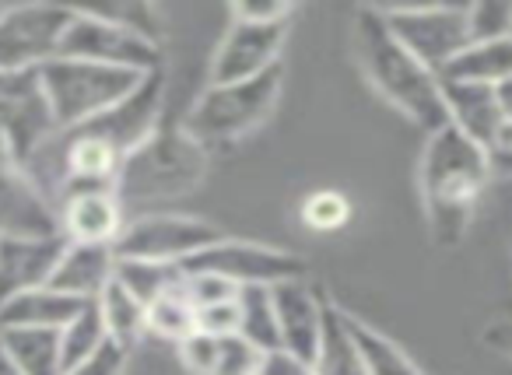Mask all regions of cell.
I'll list each match as a JSON object with an SVG mask.
<instances>
[{
	"label": "cell",
	"instance_id": "obj_1",
	"mask_svg": "<svg viewBox=\"0 0 512 375\" xmlns=\"http://www.w3.org/2000/svg\"><path fill=\"white\" fill-rule=\"evenodd\" d=\"M488 179V158L460 130L446 123L428 134L418 165V190L428 235L439 249H456L467 239L470 218H474V207Z\"/></svg>",
	"mask_w": 512,
	"mask_h": 375
},
{
	"label": "cell",
	"instance_id": "obj_2",
	"mask_svg": "<svg viewBox=\"0 0 512 375\" xmlns=\"http://www.w3.org/2000/svg\"><path fill=\"white\" fill-rule=\"evenodd\" d=\"M351 50L362 67L372 92H379L397 113H404L425 134L446 127V102H442L439 74L414 60L393 39L379 8H358L351 22Z\"/></svg>",
	"mask_w": 512,
	"mask_h": 375
},
{
	"label": "cell",
	"instance_id": "obj_3",
	"mask_svg": "<svg viewBox=\"0 0 512 375\" xmlns=\"http://www.w3.org/2000/svg\"><path fill=\"white\" fill-rule=\"evenodd\" d=\"M211 169V151L197 144L183 127H158L137 151L123 158L116 172L120 204H151L197 190Z\"/></svg>",
	"mask_w": 512,
	"mask_h": 375
},
{
	"label": "cell",
	"instance_id": "obj_4",
	"mask_svg": "<svg viewBox=\"0 0 512 375\" xmlns=\"http://www.w3.org/2000/svg\"><path fill=\"white\" fill-rule=\"evenodd\" d=\"M281 67L260 74V78L235 81V85H207L200 99L190 106L186 120L179 127L204 144L207 151L214 144H235L256 127L271 120L274 106L281 99Z\"/></svg>",
	"mask_w": 512,
	"mask_h": 375
},
{
	"label": "cell",
	"instance_id": "obj_5",
	"mask_svg": "<svg viewBox=\"0 0 512 375\" xmlns=\"http://www.w3.org/2000/svg\"><path fill=\"white\" fill-rule=\"evenodd\" d=\"M39 78H43L46 99H50V109L57 116V127L74 130L127 99L141 85L144 74L88 64V60L53 57L50 64L39 67Z\"/></svg>",
	"mask_w": 512,
	"mask_h": 375
},
{
	"label": "cell",
	"instance_id": "obj_6",
	"mask_svg": "<svg viewBox=\"0 0 512 375\" xmlns=\"http://www.w3.org/2000/svg\"><path fill=\"white\" fill-rule=\"evenodd\" d=\"M60 57L120 67V71L134 74L162 71V46L137 36L120 18L92 8L71 11V22L64 29V39H60Z\"/></svg>",
	"mask_w": 512,
	"mask_h": 375
},
{
	"label": "cell",
	"instance_id": "obj_7",
	"mask_svg": "<svg viewBox=\"0 0 512 375\" xmlns=\"http://www.w3.org/2000/svg\"><path fill=\"white\" fill-rule=\"evenodd\" d=\"M60 134L39 71L0 74V141L22 169H29Z\"/></svg>",
	"mask_w": 512,
	"mask_h": 375
},
{
	"label": "cell",
	"instance_id": "obj_8",
	"mask_svg": "<svg viewBox=\"0 0 512 375\" xmlns=\"http://www.w3.org/2000/svg\"><path fill=\"white\" fill-rule=\"evenodd\" d=\"M183 270L186 274L225 277L235 288H249V284L274 288V284L309 277V263L302 260V256L288 253V249H278V246H264V242L228 239V235H221L218 242H211L207 249L193 253L190 260L183 263Z\"/></svg>",
	"mask_w": 512,
	"mask_h": 375
},
{
	"label": "cell",
	"instance_id": "obj_9",
	"mask_svg": "<svg viewBox=\"0 0 512 375\" xmlns=\"http://www.w3.org/2000/svg\"><path fill=\"white\" fill-rule=\"evenodd\" d=\"M390 25L393 39L432 74H442L453 57L470 43L467 8L456 4H404V8H379Z\"/></svg>",
	"mask_w": 512,
	"mask_h": 375
},
{
	"label": "cell",
	"instance_id": "obj_10",
	"mask_svg": "<svg viewBox=\"0 0 512 375\" xmlns=\"http://www.w3.org/2000/svg\"><path fill=\"white\" fill-rule=\"evenodd\" d=\"M221 232L204 218L190 214H141L127 218L120 239L113 242L116 260L148 263H186L193 253L218 242Z\"/></svg>",
	"mask_w": 512,
	"mask_h": 375
},
{
	"label": "cell",
	"instance_id": "obj_11",
	"mask_svg": "<svg viewBox=\"0 0 512 375\" xmlns=\"http://www.w3.org/2000/svg\"><path fill=\"white\" fill-rule=\"evenodd\" d=\"M74 8L60 4H18L0 8V74L39 71L60 57V39Z\"/></svg>",
	"mask_w": 512,
	"mask_h": 375
},
{
	"label": "cell",
	"instance_id": "obj_12",
	"mask_svg": "<svg viewBox=\"0 0 512 375\" xmlns=\"http://www.w3.org/2000/svg\"><path fill=\"white\" fill-rule=\"evenodd\" d=\"M288 22H242L232 18L225 39L214 50L211 60V85H235V81L260 78V74L281 67V50L288 43Z\"/></svg>",
	"mask_w": 512,
	"mask_h": 375
},
{
	"label": "cell",
	"instance_id": "obj_13",
	"mask_svg": "<svg viewBox=\"0 0 512 375\" xmlns=\"http://www.w3.org/2000/svg\"><path fill=\"white\" fill-rule=\"evenodd\" d=\"M162 102H165V74L151 71V74H144L141 85H137L127 99L116 102L113 109H106L102 116H95V120L81 123V127H74V130H85V134L99 137L116 155L127 158L130 151H137L158 127H162Z\"/></svg>",
	"mask_w": 512,
	"mask_h": 375
},
{
	"label": "cell",
	"instance_id": "obj_14",
	"mask_svg": "<svg viewBox=\"0 0 512 375\" xmlns=\"http://www.w3.org/2000/svg\"><path fill=\"white\" fill-rule=\"evenodd\" d=\"M0 235H60L57 207L0 141Z\"/></svg>",
	"mask_w": 512,
	"mask_h": 375
},
{
	"label": "cell",
	"instance_id": "obj_15",
	"mask_svg": "<svg viewBox=\"0 0 512 375\" xmlns=\"http://www.w3.org/2000/svg\"><path fill=\"white\" fill-rule=\"evenodd\" d=\"M274 298V316H278V340L285 351L299 354V358L313 361L320 351L323 326L330 316V298L323 291H316L309 284V277L302 281H285L271 288Z\"/></svg>",
	"mask_w": 512,
	"mask_h": 375
},
{
	"label": "cell",
	"instance_id": "obj_16",
	"mask_svg": "<svg viewBox=\"0 0 512 375\" xmlns=\"http://www.w3.org/2000/svg\"><path fill=\"white\" fill-rule=\"evenodd\" d=\"M442 102H446V123L460 130L467 141H474L484 158H491L512 141V123L502 116L495 88L442 81Z\"/></svg>",
	"mask_w": 512,
	"mask_h": 375
},
{
	"label": "cell",
	"instance_id": "obj_17",
	"mask_svg": "<svg viewBox=\"0 0 512 375\" xmlns=\"http://www.w3.org/2000/svg\"><path fill=\"white\" fill-rule=\"evenodd\" d=\"M64 249V235H0V305L46 288Z\"/></svg>",
	"mask_w": 512,
	"mask_h": 375
},
{
	"label": "cell",
	"instance_id": "obj_18",
	"mask_svg": "<svg viewBox=\"0 0 512 375\" xmlns=\"http://www.w3.org/2000/svg\"><path fill=\"white\" fill-rule=\"evenodd\" d=\"M127 207L120 204L116 190H78L67 193L57 204L60 235L67 242H88V246H113L127 225Z\"/></svg>",
	"mask_w": 512,
	"mask_h": 375
},
{
	"label": "cell",
	"instance_id": "obj_19",
	"mask_svg": "<svg viewBox=\"0 0 512 375\" xmlns=\"http://www.w3.org/2000/svg\"><path fill=\"white\" fill-rule=\"evenodd\" d=\"M183 365L193 375H256L264 351L239 333H193L179 344Z\"/></svg>",
	"mask_w": 512,
	"mask_h": 375
},
{
	"label": "cell",
	"instance_id": "obj_20",
	"mask_svg": "<svg viewBox=\"0 0 512 375\" xmlns=\"http://www.w3.org/2000/svg\"><path fill=\"white\" fill-rule=\"evenodd\" d=\"M116 274L113 246H88V242H67L57 270H53L46 288L60 291L78 302H95Z\"/></svg>",
	"mask_w": 512,
	"mask_h": 375
},
{
	"label": "cell",
	"instance_id": "obj_21",
	"mask_svg": "<svg viewBox=\"0 0 512 375\" xmlns=\"http://www.w3.org/2000/svg\"><path fill=\"white\" fill-rule=\"evenodd\" d=\"M88 302L67 298L53 288H36L0 305V330L22 326V330H64Z\"/></svg>",
	"mask_w": 512,
	"mask_h": 375
},
{
	"label": "cell",
	"instance_id": "obj_22",
	"mask_svg": "<svg viewBox=\"0 0 512 375\" xmlns=\"http://www.w3.org/2000/svg\"><path fill=\"white\" fill-rule=\"evenodd\" d=\"M442 81H460V85H484L498 88L512 78V39L495 43H467L453 57V64L439 74Z\"/></svg>",
	"mask_w": 512,
	"mask_h": 375
},
{
	"label": "cell",
	"instance_id": "obj_23",
	"mask_svg": "<svg viewBox=\"0 0 512 375\" xmlns=\"http://www.w3.org/2000/svg\"><path fill=\"white\" fill-rule=\"evenodd\" d=\"M95 305H99L102 326H106V337L113 347H120V351L130 354L144 337H148V309H144V302H137L116 277L102 288V295L95 298Z\"/></svg>",
	"mask_w": 512,
	"mask_h": 375
},
{
	"label": "cell",
	"instance_id": "obj_24",
	"mask_svg": "<svg viewBox=\"0 0 512 375\" xmlns=\"http://www.w3.org/2000/svg\"><path fill=\"white\" fill-rule=\"evenodd\" d=\"M0 347L22 375H67L60 354V330H0Z\"/></svg>",
	"mask_w": 512,
	"mask_h": 375
},
{
	"label": "cell",
	"instance_id": "obj_25",
	"mask_svg": "<svg viewBox=\"0 0 512 375\" xmlns=\"http://www.w3.org/2000/svg\"><path fill=\"white\" fill-rule=\"evenodd\" d=\"M341 316H344L348 333L358 344L365 375H425V368H421L404 347L393 344L386 333H379L376 326H369L362 316H355V312H348V309H341Z\"/></svg>",
	"mask_w": 512,
	"mask_h": 375
},
{
	"label": "cell",
	"instance_id": "obj_26",
	"mask_svg": "<svg viewBox=\"0 0 512 375\" xmlns=\"http://www.w3.org/2000/svg\"><path fill=\"white\" fill-rule=\"evenodd\" d=\"M235 309H239V326H235L239 337H246L249 344L260 347V351H274V347H281L271 288H260V284L239 288V295H235Z\"/></svg>",
	"mask_w": 512,
	"mask_h": 375
},
{
	"label": "cell",
	"instance_id": "obj_27",
	"mask_svg": "<svg viewBox=\"0 0 512 375\" xmlns=\"http://www.w3.org/2000/svg\"><path fill=\"white\" fill-rule=\"evenodd\" d=\"M313 368H316V375H365L358 344L348 333V326H344L341 305H334V302H330V316H327V326H323V340L313 358Z\"/></svg>",
	"mask_w": 512,
	"mask_h": 375
},
{
	"label": "cell",
	"instance_id": "obj_28",
	"mask_svg": "<svg viewBox=\"0 0 512 375\" xmlns=\"http://www.w3.org/2000/svg\"><path fill=\"white\" fill-rule=\"evenodd\" d=\"M116 281L137 298V302H155L158 295L179 288L186 281L183 263H148V260H116Z\"/></svg>",
	"mask_w": 512,
	"mask_h": 375
},
{
	"label": "cell",
	"instance_id": "obj_29",
	"mask_svg": "<svg viewBox=\"0 0 512 375\" xmlns=\"http://www.w3.org/2000/svg\"><path fill=\"white\" fill-rule=\"evenodd\" d=\"M148 309V333L151 337H162V340H172V344H183L186 337L197 333V309L193 302L186 298L183 284L165 295H158L155 302L144 305Z\"/></svg>",
	"mask_w": 512,
	"mask_h": 375
},
{
	"label": "cell",
	"instance_id": "obj_30",
	"mask_svg": "<svg viewBox=\"0 0 512 375\" xmlns=\"http://www.w3.org/2000/svg\"><path fill=\"white\" fill-rule=\"evenodd\" d=\"M109 344L106 337V326H102V316H99V305L88 302L71 323L60 330V354H64V372L71 368L85 365L88 358L102 351Z\"/></svg>",
	"mask_w": 512,
	"mask_h": 375
},
{
	"label": "cell",
	"instance_id": "obj_31",
	"mask_svg": "<svg viewBox=\"0 0 512 375\" xmlns=\"http://www.w3.org/2000/svg\"><path fill=\"white\" fill-rule=\"evenodd\" d=\"M470 43H495L512 39V0H481L467 8Z\"/></svg>",
	"mask_w": 512,
	"mask_h": 375
},
{
	"label": "cell",
	"instance_id": "obj_32",
	"mask_svg": "<svg viewBox=\"0 0 512 375\" xmlns=\"http://www.w3.org/2000/svg\"><path fill=\"white\" fill-rule=\"evenodd\" d=\"M348 218H351V207L337 190H316L302 200V221L313 232H337L341 225H348Z\"/></svg>",
	"mask_w": 512,
	"mask_h": 375
},
{
	"label": "cell",
	"instance_id": "obj_33",
	"mask_svg": "<svg viewBox=\"0 0 512 375\" xmlns=\"http://www.w3.org/2000/svg\"><path fill=\"white\" fill-rule=\"evenodd\" d=\"M183 291L193 302V309H204V305L232 302L239 288H235L232 281H225V277H214V274H186Z\"/></svg>",
	"mask_w": 512,
	"mask_h": 375
},
{
	"label": "cell",
	"instance_id": "obj_34",
	"mask_svg": "<svg viewBox=\"0 0 512 375\" xmlns=\"http://www.w3.org/2000/svg\"><path fill=\"white\" fill-rule=\"evenodd\" d=\"M292 15V4H278V0H239V4H232V18H242V22H288Z\"/></svg>",
	"mask_w": 512,
	"mask_h": 375
},
{
	"label": "cell",
	"instance_id": "obj_35",
	"mask_svg": "<svg viewBox=\"0 0 512 375\" xmlns=\"http://www.w3.org/2000/svg\"><path fill=\"white\" fill-rule=\"evenodd\" d=\"M239 295V291H235ZM239 326V309L232 302H218V305H204L197 309V333H235Z\"/></svg>",
	"mask_w": 512,
	"mask_h": 375
},
{
	"label": "cell",
	"instance_id": "obj_36",
	"mask_svg": "<svg viewBox=\"0 0 512 375\" xmlns=\"http://www.w3.org/2000/svg\"><path fill=\"white\" fill-rule=\"evenodd\" d=\"M256 375H316V368L313 361L299 358V354L285 351V347H274V351H264V361H260Z\"/></svg>",
	"mask_w": 512,
	"mask_h": 375
},
{
	"label": "cell",
	"instance_id": "obj_37",
	"mask_svg": "<svg viewBox=\"0 0 512 375\" xmlns=\"http://www.w3.org/2000/svg\"><path fill=\"white\" fill-rule=\"evenodd\" d=\"M127 361H130L127 351H120V347L106 344L99 354H95V358H88L85 365L71 368L67 375H127Z\"/></svg>",
	"mask_w": 512,
	"mask_h": 375
},
{
	"label": "cell",
	"instance_id": "obj_38",
	"mask_svg": "<svg viewBox=\"0 0 512 375\" xmlns=\"http://www.w3.org/2000/svg\"><path fill=\"white\" fill-rule=\"evenodd\" d=\"M484 347L495 354H502L505 361H512V319H495V323L484 326L481 333Z\"/></svg>",
	"mask_w": 512,
	"mask_h": 375
},
{
	"label": "cell",
	"instance_id": "obj_39",
	"mask_svg": "<svg viewBox=\"0 0 512 375\" xmlns=\"http://www.w3.org/2000/svg\"><path fill=\"white\" fill-rule=\"evenodd\" d=\"M495 99H498V106H502V116L512 123V78L495 88Z\"/></svg>",
	"mask_w": 512,
	"mask_h": 375
},
{
	"label": "cell",
	"instance_id": "obj_40",
	"mask_svg": "<svg viewBox=\"0 0 512 375\" xmlns=\"http://www.w3.org/2000/svg\"><path fill=\"white\" fill-rule=\"evenodd\" d=\"M0 375H22L15 365H11V358L4 354V347H0Z\"/></svg>",
	"mask_w": 512,
	"mask_h": 375
}]
</instances>
